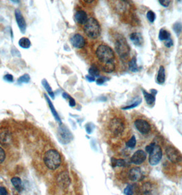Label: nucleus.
Here are the masks:
<instances>
[{
	"instance_id": "aec40b11",
	"label": "nucleus",
	"mask_w": 182,
	"mask_h": 195,
	"mask_svg": "<svg viewBox=\"0 0 182 195\" xmlns=\"http://www.w3.org/2000/svg\"><path fill=\"white\" fill-rule=\"evenodd\" d=\"M159 40L161 41H166L171 37V33L167 31L166 29L162 28L159 32Z\"/></svg>"
},
{
	"instance_id": "39448f33",
	"label": "nucleus",
	"mask_w": 182,
	"mask_h": 195,
	"mask_svg": "<svg viewBox=\"0 0 182 195\" xmlns=\"http://www.w3.org/2000/svg\"><path fill=\"white\" fill-rule=\"evenodd\" d=\"M109 130L115 136H119L124 131L125 124L120 118H114L109 123Z\"/></svg>"
},
{
	"instance_id": "dca6fc26",
	"label": "nucleus",
	"mask_w": 182,
	"mask_h": 195,
	"mask_svg": "<svg viewBox=\"0 0 182 195\" xmlns=\"http://www.w3.org/2000/svg\"><path fill=\"white\" fill-rule=\"evenodd\" d=\"M11 182L13 185V186L15 187V189L17 191L21 192L24 189V184H23L22 181L19 177H12L11 179Z\"/></svg>"
},
{
	"instance_id": "f257e3e1",
	"label": "nucleus",
	"mask_w": 182,
	"mask_h": 195,
	"mask_svg": "<svg viewBox=\"0 0 182 195\" xmlns=\"http://www.w3.org/2000/svg\"><path fill=\"white\" fill-rule=\"evenodd\" d=\"M96 55L101 64L114 62V53L112 48L108 45H99L96 50Z\"/></svg>"
},
{
	"instance_id": "e433bc0d",
	"label": "nucleus",
	"mask_w": 182,
	"mask_h": 195,
	"mask_svg": "<svg viewBox=\"0 0 182 195\" xmlns=\"http://www.w3.org/2000/svg\"><path fill=\"white\" fill-rule=\"evenodd\" d=\"M164 45L166 46V47H168V48L171 47L173 45V39H172L171 38H168V40H166V41H164Z\"/></svg>"
},
{
	"instance_id": "f8f14e48",
	"label": "nucleus",
	"mask_w": 182,
	"mask_h": 195,
	"mask_svg": "<svg viewBox=\"0 0 182 195\" xmlns=\"http://www.w3.org/2000/svg\"><path fill=\"white\" fill-rule=\"evenodd\" d=\"M15 18L20 30L23 34H24L26 30V22L21 12L18 9L15 11Z\"/></svg>"
},
{
	"instance_id": "a18cd8bd",
	"label": "nucleus",
	"mask_w": 182,
	"mask_h": 195,
	"mask_svg": "<svg viewBox=\"0 0 182 195\" xmlns=\"http://www.w3.org/2000/svg\"><path fill=\"white\" fill-rule=\"evenodd\" d=\"M62 97H63V98L65 99V100H69V98L71 97L70 96H69L67 93H66V92H64V93L62 94Z\"/></svg>"
},
{
	"instance_id": "7ed1b4c3",
	"label": "nucleus",
	"mask_w": 182,
	"mask_h": 195,
	"mask_svg": "<svg viewBox=\"0 0 182 195\" xmlns=\"http://www.w3.org/2000/svg\"><path fill=\"white\" fill-rule=\"evenodd\" d=\"M114 46L116 51L120 58L122 60L126 61L130 56V47L124 36L121 35L117 36L116 38Z\"/></svg>"
},
{
	"instance_id": "2eb2a0df",
	"label": "nucleus",
	"mask_w": 182,
	"mask_h": 195,
	"mask_svg": "<svg viewBox=\"0 0 182 195\" xmlns=\"http://www.w3.org/2000/svg\"><path fill=\"white\" fill-rule=\"evenodd\" d=\"M130 40L133 42V43L137 47H141L144 43V39L140 33L134 32L131 33L130 36Z\"/></svg>"
},
{
	"instance_id": "7c9ffc66",
	"label": "nucleus",
	"mask_w": 182,
	"mask_h": 195,
	"mask_svg": "<svg viewBox=\"0 0 182 195\" xmlns=\"http://www.w3.org/2000/svg\"><path fill=\"white\" fill-rule=\"evenodd\" d=\"M29 80H30V77H29V75L28 74H24V75L21 76L19 78L18 80V82L19 83H28V82H29Z\"/></svg>"
},
{
	"instance_id": "0eeeda50",
	"label": "nucleus",
	"mask_w": 182,
	"mask_h": 195,
	"mask_svg": "<svg viewBox=\"0 0 182 195\" xmlns=\"http://www.w3.org/2000/svg\"><path fill=\"white\" fill-rule=\"evenodd\" d=\"M166 155L168 159L173 163L180 162L182 160V155L180 152L173 146H168L166 147Z\"/></svg>"
},
{
	"instance_id": "72a5a7b5",
	"label": "nucleus",
	"mask_w": 182,
	"mask_h": 195,
	"mask_svg": "<svg viewBox=\"0 0 182 195\" xmlns=\"http://www.w3.org/2000/svg\"><path fill=\"white\" fill-rule=\"evenodd\" d=\"M6 159V153L4 148L0 147V164L3 163Z\"/></svg>"
},
{
	"instance_id": "c756f323",
	"label": "nucleus",
	"mask_w": 182,
	"mask_h": 195,
	"mask_svg": "<svg viewBox=\"0 0 182 195\" xmlns=\"http://www.w3.org/2000/svg\"><path fill=\"white\" fill-rule=\"evenodd\" d=\"M135 144H136V139H135V135H132L130 139L126 143V145L128 147L133 148L135 147Z\"/></svg>"
},
{
	"instance_id": "a878e982",
	"label": "nucleus",
	"mask_w": 182,
	"mask_h": 195,
	"mask_svg": "<svg viewBox=\"0 0 182 195\" xmlns=\"http://www.w3.org/2000/svg\"><path fill=\"white\" fill-rule=\"evenodd\" d=\"M20 47L24 49H28L31 46V42L28 38H21L19 41Z\"/></svg>"
},
{
	"instance_id": "c9c22d12",
	"label": "nucleus",
	"mask_w": 182,
	"mask_h": 195,
	"mask_svg": "<svg viewBox=\"0 0 182 195\" xmlns=\"http://www.w3.org/2000/svg\"><path fill=\"white\" fill-rule=\"evenodd\" d=\"M155 143H152L150 144L147 145V146L146 147V148H145V151H146V153H150L151 152V151L153 150V148L155 147Z\"/></svg>"
},
{
	"instance_id": "a211bd4d",
	"label": "nucleus",
	"mask_w": 182,
	"mask_h": 195,
	"mask_svg": "<svg viewBox=\"0 0 182 195\" xmlns=\"http://www.w3.org/2000/svg\"><path fill=\"white\" fill-rule=\"evenodd\" d=\"M45 97L46 100H47V101L48 102V104H49V108H50V109H51V112H52V114H53V116H54V118H55V120L57 121L58 122H59V123H60V125H61V124H62L61 119H60V118L58 114L57 113V112H56L55 109L54 108V105H53V104L51 103V101H50V100H49V97H48V96H47V95L45 94Z\"/></svg>"
},
{
	"instance_id": "c85d7f7f",
	"label": "nucleus",
	"mask_w": 182,
	"mask_h": 195,
	"mask_svg": "<svg viewBox=\"0 0 182 195\" xmlns=\"http://www.w3.org/2000/svg\"><path fill=\"white\" fill-rule=\"evenodd\" d=\"M173 29L175 31V32L176 33L177 35H180V34L182 31V24L180 22L175 23V24L173 25Z\"/></svg>"
},
{
	"instance_id": "c03bdc74",
	"label": "nucleus",
	"mask_w": 182,
	"mask_h": 195,
	"mask_svg": "<svg viewBox=\"0 0 182 195\" xmlns=\"http://www.w3.org/2000/svg\"><path fill=\"white\" fill-rule=\"evenodd\" d=\"M86 78H87V80H88L89 82H95V78L92 77V76H91L90 75H88L86 76Z\"/></svg>"
},
{
	"instance_id": "2f4dec72",
	"label": "nucleus",
	"mask_w": 182,
	"mask_h": 195,
	"mask_svg": "<svg viewBox=\"0 0 182 195\" xmlns=\"http://www.w3.org/2000/svg\"><path fill=\"white\" fill-rule=\"evenodd\" d=\"M147 18L150 22L153 23L155 20L156 16H155V14L154 12H153L152 11H149L147 13Z\"/></svg>"
},
{
	"instance_id": "f704fd0d",
	"label": "nucleus",
	"mask_w": 182,
	"mask_h": 195,
	"mask_svg": "<svg viewBox=\"0 0 182 195\" xmlns=\"http://www.w3.org/2000/svg\"><path fill=\"white\" fill-rule=\"evenodd\" d=\"M125 195H132L133 194V188L131 185H129L126 187L125 190Z\"/></svg>"
},
{
	"instance_id": "6ab92c4d",
	"label": "nucleus",
	"mask_w": 182,
	"mask_h": 195,
	"mask_svg": "<svg viewBox=\"0 0 182 195\" xmlns=\"http://www.w3.org/2000/svg\"><path fill=\"white\" fill-rule=\"evenodd\" d=\"M165 82V69L163 66L159 68L157 76V82L159 84H162Z\"/></svg>"
},
{
	"instance_id": "473e14b6",
	"label": "nucleus",
	"mask_w": 182,
	"mask_h": 195,
	"mask_svg": "<svg viewBox=\"0 0 182 195\" xmlns=\"http://www.w3.org/2000/svg\"><path fill=\"white\" fill-rule=\"evenodd\" d=\"M141 101H142V100H140V101H136L134 102L133 104H131V105H127V106H126V107L122 108V109H123V110H129V109L134 108H135V107H137L138 105L141 103Z\"/></svg>"
},
{
	"instance_id": "412c9836",
	"label": "nucleus",
	"mask_w": 182,
	"mask_h": 195,
	"mask_svg": "<svg viewBox=\"0 0 182 195\" xmlns=\"http://www.w3.org/2000/svg\"><path fill=\"white\" fill-rule=\"evenodd\" d=\"M11 135L7 131H3L0 134V142L4 144H7L11 143Z\"/></svg>"
},
{
	"instance_id": "79ce46f5",
	"label": "nucleus",
	"mask_w": 182,
	"mask_h": 195,
	"mask_svg": "<svg viewBox=\"0 0 182 195\" xmlns=\"http://www.w3.org/2000/svg\"><path fill=\"white\" fill-rule=\"evenodd\" d=\"M86 129H87V131L88 132V134H91V132L92 131V125L91 123H88L87 125V126H86Z\"/></svg>"
},
{
	"instance_id": "393cba45",
	"label": "nucleus",
	"mask_w": 182,
	"mask_h": 195,
	"mask_svg": "<svg viewBox=\"0 0 182 195\" xmlns=\"http://www.w3.org/2000/svg\"><path fill=\"white\" fill-rule=\"evenodd\" d=\"M112 166L113 167L115 166H120L125 167L127 166L126 161L123 159H115V158H112Z\"/></svg>"
},
{
	"instance_id": "5701e85b",
	"label": "nucleus",
	"mask_w": 182,
	"mask_h": 195,
	"mask_svg": "<svg viewBox=\"0 0 182 195\" xmlns=\"http://www.w3.org/2000/svg\"><path fill=\"white\" fill-rule=\"evenodd\" d=\"M143 93L144 95V97L145 99V101H146L147 104L148 105H152L154 104V102L155 101V95H152L151 93H149L146 91L143 90Z\"/></svg>"
},
{
	"instance_id": "a19ab883",
	"label": "nucleus",
	"mask_w": 182,
	"mask_h": 195,
	"mask_svg": "<svg viewBox=\"0 0 182 195\" xmlns=\"http://www.w3.org/2000/svg\"><path fill=\"white\" fill-rule=\"evenodd\" d=\"M105 81V78H99L96 80V83H97V85H102L104 83Z\"/></svg>"
},
{
	"instance_id": "f03ea898",
	"label": "nucleus",
	"mask_w": 182,
	"mask_h": 195,
	"mask_svg": "<svg viewBox=\"0 0 182 195\" xmlns=\"http://www.w3.org/2000/svg\"><path fill=\"white\" fill-rule=\"evenodd\" d=\"M43 160L45 166L52 171L57 169L61 164L60 155L54 149H49L46 151L44 154Z\"/></svg>"
},
{
	"instance_id": "b1692460",
	"label": "nucleus",
	"mask_w": 182,
	"mask_h": 195,
	"mask_svg": "<svg viewBox=\"0 0 182 195\" xmlns=\"http://www.w3.org/2000/svg\"><path fill=\"white\" fill-rule=\"evenodd\" d=\"M101 69L102 71L105 73H108L113 72L115 69L114 62H110V63L101 64Z\"/></svg>"
},
{
	"instance_id": "423d86ee",
	"label": "nucleus",
	"mask_w": 182,
	"mask_h": 195,
	"mask_svg": "<svg viewBox=\"0 0 182 195\" xmlns=\"http://www.w3.org/2000/svg\"><path fill=\"white\" fill-rule=\"evenodd\" d=\"M162 157V151L160 146L159 145H155L153 150L149 153V162L152 166L157 165Z\"/></svg>"
},
{
	"instance_id": "58836bf2",
	"label": "nucleus",
	"mask_w": 182,
	"mask_h": 195,
	"mask_svg": "<svg viewBox=\"0 0 182 195\" xmlns=\"http://www.w3.org/2000/svg\"><path fill=\"white\" fill-rule=\"evenodd\" d=\"M4 80L8 82H13V81H14V78H13V76L12 75L7 74L4 76Z\"/></svg>"
},
{
	"instance_id": "9d476101",
	"label": "nucleus",
	"mask_w": 182,
	"mask_h": 195,
	"mask_svg": "<svg viewBox=\"0 0 182 195\" xmlns=\"http://www.w3.org/2000/svg\"><path fill=\"white\" fill-rule=\"evenodd\" d=\"M147 155L146 151L143 150H138L132 155L131 162L135 165H140L146 160Z\"/></svg>"
},
{
	"instance_id": "37998d69",
	"label": "nucleus",
	"mask_w": 182,
	"mask_h": 195,
	"mask_svg": "<svg viewBox=\"0 0 182 195\" xmlns=\"http://www.w3.org/2000/svg\"><path fill=\"white\" fill-rule=\"evenodd\" d=\"M69 105L71 107H74L75 105V101L73 98L70 97L69 98Z\"/></svg>"
},
{
	"instance_id": "f3484780",
	"label": "nucleus",
	"mask_w": 182,
	"mask_h": 195,
	"mask_svg": "<svg viewBox=\"0 0 182 195\" xmlns=\"http://www.w3.org/2000/svg\"><path fill=\"white\" fill-rule=\"evenodd\" d=\"M58 183L60 186L63 187H67L70 184L69 175L67 173H62L58 177Z\"/></svg>"
},
{
	"instance_id": "ea45409f",
	"label": "nucleus",
	"mask_w": 182,
	"mask_h": 195,
	"mask_svg": "<svg viewBox=\"0 0 182 195\" xmlns=\"http://www.w3.org/2000/svg\"><path fill=\"white\" fill-rule=\"evenodd\" d=\"M0 195H8V192L6 188L4 186L0 187Z\"/></svg>"
},
{
	"instance_id": "1a4fd4ad",
	"label": "nucleus",
	"mask_w": 182,
	"mask_h": 195,
	"mask_svg": "<svg viewBox=\"0 0 182 195\" xmlns=\"http://www.w3.org/2000/svg\"><path fill=\"white\" fill-rule=\"evenodd\" d=\"M134 125L138 131L143 134H147L151 130V126L147 121L137 119L134 121Z\"/></svg>"
},
{
	"instance_id": "4468645a",
	"label": "nucleus",
	"mask_w": 182,
	"mask_h": 195,
	"mask_svg": "<svg viewBox=\"0 0 182 195\" xmlns=\"http://www.w3.org/2000/svg\"><path fill=\"white\" fill-rule=\"evenodd\" d=\"M88 19L87 12L82 11V10H79V11H78L75 12V20L77 21L79 24L84 25L88 21Z\"/></svg>"
},
{
	"instance_id": "9b49d317",
	"label": "nucleus",
	"mask_w": 182,
	"mask_h": 195,
	"mask_svg": "<svg viewBox=\"0 0 182 195\" xmlns=\"http://www.w3.org/2000/svg\"><path fill=\"white\" fill-rule=\"evenodd\" d=\"M71 42L74 47L81 49L86 45V41L83 36L79 34H75L71 38Z\"/></svg>"
},
{
	"instance_id": "cd10ccee",
	"label": "nucleus",
	"mask_w": 182,
	"mask_h": 195,
	"mask_svg": "<svg viewBox=\"0 0 182 195\" xmlns=\"http://www.w3.org/2000/svg\"><path fill=\"white\" fill-rule=\"evenodd\" d=\"M42 85H43L44 88L46 89V91H47V92L49 93V95L51 96L52 99H54V92H53L52 89L51 88L50 86H49V83L47 82V81L45 80V79H44V80H42Z\"/></svg>"
},
{
	"instance_id": "bb28decb",
	"label": "nucleus",
	"mask_w": 182,
	"mask_h": 195,
	"mask_svg": "<svg viewBox=\"0 0 182 195\" xmlns=\"http://www.w3.org/2000/svg\"><path fill=\"white\" fill-rule=\"evenodd\" d=\"M89 75L92 76V77H97L100 74V71L99 68L96 65H92L88 70Z\"/></svg>"
},
{
	"instance_id": "4c0bfd02",
	"label": "nucleus",
	"mask_w": 182,
	"mask_h": 195,
	"mask_svg": "<svg viewBox=\"0 0 182 195\" xmlns=\"http://www.w3.org/2000/svg\"><path fill=\"white\" fill-rule=\"evenodd\" d=\"M159 3H160L162 6H164V7L166 8L170 5L171 1H169V0H160V1H159Z\"/></svg>"
},
{
	"instance_id": "4be33fe9",
	"label": "nucleus",
	"mask_w": 182,
	"mask_h": 195,
	"mask_svg": "<svg viewBox=\"0 0 182 195\" xmlns=\"http://www.w3.org/2000/svg\"><path fill=\"white\" fill-rule=\"evenodd\" d=\"M128 66H129V69L131 72H138V67L137 65V60H136V57L134 56V57L132 58L131 60L129 61L128 62Z\"/></svg>"
},
{
	"instance_id": "20e7f679",
	"label": "nucleus",
	"mask_w": 182,
	"mask_h": 195,
	"mask_svg": "<svg viewBox=\"0 0 182 195\" xmlns=\"http://www.w3.org/2000/svg\"><path fill=\"white\" fill-rule=\"evenodd\" d=\"M84 31L89 38H97L101 34V26L97 19L91 17L84 25Z\"/></svg>"
},
{
	"instance_id": "6e6552de",
	"label": "nucleus",
	"mask_w": 182,
	"mask_h": 195,
	"mask_svg": "<svg viewBox=\"0 0 182 195\" xmlns=\"http://www.w3.org/2000/svg\"><path fill=\"white\" fill-rule=\"evenodd\" d=\"M58 135L60 136L59 141H60L63 144L69 143L72 138V134L69 131V129L62 124L59 127Z\"/></svg>"
},
{
	"instance_id": "ddd939ff",
	"label": "nucleus",
	"mask_w": 182,
	"mask_h": 195,
	"mask_svg": "<svg viewBox=\"0 0 182 195\" xmlns=\"http://www.w3.org/2000/svg\"><path fill=\"white\" fill-rule=\"evenodd\" d=\"M129 177L133 181H138L143 179V175L140 168L134 167L129 172Z\"/></svg>"
}]
</instances>
